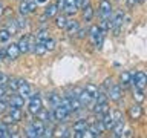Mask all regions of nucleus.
I'll use <instances>...</instances> for the list:
<instances>
[{
  "label": "nucleus",
  "mask_w": 147,
  "mask_h": 138,
  "mask_svg": "<svg viewBox=\"0 0 147 138\" xmlns=\"http://www.w3.org/2000/svg\"><path fill=\"white\" fill-rule=\"evenodd\" d=\"M25 135H26V137H31V138H37V135H35V132H34V129H32V126H31V124L26 127V131H25Z\"/></svg>",
  "instance_id": "obj_40"
},
{
  "label": "nucleus",
  "mask_w": 147,
  "mask_h": 138,
  "mask_svg": "<svg viewBox=\"0 0 147 138\" xmlns=\"http://www.w3.org/2000/svg\"><path fill=\"white\" fill-rule=\"evenodd\" d=\"M35 37H37V41H45L46 39H49V34H48L46 29H41L35 34Z\"/></svg>",
  "instance_id": "obj_35"
},
{
  "label": "nucleus",
  "mask_w": 147,
  "mask_h": 138,
  "mask_svg": "<svg viewBox=\"0 0 147 138\" xmlns=\"http://www.w3.org/2000/svg\"><path fill=\"white\" fill-rule=\"evenodd\" d=\"M101 123H103V126H104L106 131H112V127H113V124H115V120L112 117V114L107 112V114L101 115Z\"/></svg>",
  "instance_id": "obj_13"
},
{
  "label": "nucleus",
  "mask_w": 147,
  "mask_h": 138,
  "mask_svg": "<svg viewBox=\"0 0 147 138\" xmlns=\"http://www.w3.org/2000/svg\"><path fill=\"white\" fill-rule=\"evenodd\" d=\"M87 127H89L87 120H77V121L74 123V135L77 138H81V132L86 131Z\"/></svg>",
  "instance_id": "obj_8"
},
{
  "label": "nucleus",
  "mask_w": 147,
  "mask_h": 138,
  "mask_svg": "<svg viewBox=\"0 0 147 138\" xmlns=\"http://www.w3.org/2000/svg\"><path fill=\"white\" fill-rule=\"evenodd\" d=\"M64 29H66V32L69 35H74V34H77L78 29H80V23H78L77 20H69Z\"/></svg>",
  "instance_id": "obj_17"
},
{
  "label": "nucleus",
  "mask_w": 147,
  "mask_h": 138,
  "mask_svg": "<svg viewBox=\"0 0 147 138\" xmlns=\"http://www.w3.org/2000/svg\"><path fill=\"white\" fill-rule=\"evenodd\" d=\"M77 2V5H78V8H81V5H83V2H84V0H75Z\"/></svg>",
  "instance_id": "obj_50"
},
{
  "label": "nucleus",
  "mask_w": 147,
  "mask_h": 138,
  "mask_svg": "<svg viewBox=\"0 0 147 138\" xmlns=\"http://www.w3.org/2000/svg\"><path fill=\"white\" fill-rule=\"evenodd\" d=\"M132 85L140 89H144L147 86V74L142 71H138L136 74H132Z\"/></svg>",
  "instance_id": "obj_4"
},
{
  "label": "nucleus",
  "mask_w": 147,
  "mask_h": 138,
  "mask_svg": "<svg viewBox=\"0 0 147 138\" xmlns=\"http://www.w3.org/2000/svg\"><path fill=\"white\" fill-rule=\"evenodd\" d=\"M92 17H94V8H92L90 3H89V5H86V6L83 8V18H84L86 22H90Z\"/></svg>",
  "instance_id": "obj_28"
},
{
  "label": "nucleus",
  "mask_w": 147,
  "mask_h": 138,
  "mask_svg": "<svg viewBox=\"0 0 147 138\" xmlns=\"http://www.w3.org/2000/svg\"><path fill=\"white\" fill-rule=\"evenodd\" d=\"M133 100H135L136 103H142V101H144V92H142V89H140V87H135V89H133Z\"/></svg>",
  "instance_id": "obj_30"
},
{
  "label": "nucleus",
  "mask_w": 147,
  "mask_h": 138,
  "mask_svg": "<svg viewBox=\"0 0 147 138\" xmlns=\"http://www.w3.org/2000/svg\"><path fill=\"white\" fill-rule=\"evenodd\" d=\"M142 2H144V0H136V3H142Z\"/></svg>",
  "instance_id": "obj_52"
},
{
  "label": "nucleus",
  "mask_w": 147,
  "mask_h": 138,
  "mask_svg": "<svg viewBox=\"0 0 147 138\" xmlns=\"http://www.w3.org/2000/svg\"><path fill=\"white\" fill-rule=\"evenodd\" d=\"M34 52H35V55H45L46 52H48V49H46L43 41H37V43H34Z\"/></svg>",
  "instance_id": "obj_29"
},
{
  "label": "nucleus",
  "mask_w": 147,
  "mask_h": 138,
  "mask_svg": "<svg viewBox=\"0 0 147 138\" xmlns=\"http://www.w3.org/2000/svg\"><path fill=\"white\" fill-rule=\"evenodd\" d=\"M123 20H124L123 12H117L113 17H110V29H115V31L118 32L119 26L123 25Z\"/></svg>",
  "instance_id": "obj_11"
},
{
  "label": "nucleus",
  "mask_w": 147,
  "mask_h": 138,
  "mask_svg": "<svg viewBox=\"0 0 147 138\" xmlns=\"http://www.w3.org/2000/svg\"><path fill=\"white\" fill-rule=\"evenodd\" d=\"M8 108H9V103H8V101H5V98H2V100H0V114H5Z\"/></svg>",
  "instance_id": "obj_39"
},
{
  "label": "nucleus",
  "mask_w": 147,
  "mask_h": 138,
  "mask_svg": "<svg viewBox=\"0 0 147 138\" xmlns=\"http://www.w3.org/2000/svg\"><path fill=\"white\" fill-rule=\"evenodd\" d=\"M89 34H90V40L92 43H94L96 48H101V45H103V39H104V32L101 31V28L98 25H94L89 29Z\"/></svg>",
  "instance_id": "obj_1"
},
{
  "label": "nucleus",
  "mask_w": 147,
  "mask_h": 138,
  "mask_svg": "<svg viewBox=\"0 0 147 138\" xmlns=\"http://www.w3.org/2000/svg\"><path fill=\"white\" fill-rule=\"evenodd\" d=\"M57 12H58V6H57V3H51L49 6L45 9V17H48V18L55 17V16H57Z\"/></svg>",
  "instance_id": "obj_26"
},
{
  "label": "nucleus",
  "mask_w": 147,
  "mask_h": 138,
  "mask_svg": "<svg viewBox=\"0 0 147 138\" xmlns=\"http://www.w3.org/2000/svg\"><path fill=\"white\" fill-rule=\"evenodd\" d=\"M84 91L87 92V94H90L92 97H96V94H98V87H96L94 83H89V85H86V87H84Z\"/></svg>",
  "instance_id": "obj_34"
},
{
  "label": "nucleus",
  "mask_w": 147,
  "mask_h": 138,
  "mask_svg": "<svg viewBox=\"0 0 147 138\" xmlns=\"http://www.w3.org/2000/svg\"><path fill=\"white\" fill-rule=\"evenodd\" d=\"M35 117H37V120H40V121H43V123H48V121H52L54 120L52 110H48V109H43V108L37 112Z\"/></svg>",
  "instance_id": "obj_10"
},
{
  "label": "nucleus",
  "mask_w": 147,
  "mask_h": 138,
  "mask_svg": "<svg viewBox=\"0 0 147 138\" xmlns=\"http://www.w3.org/2000/svg\"><path fill=\"white\" fill-rule=\"evenodd\" d=\"M9 39H11L9 31L6 29V28H2V29H0V43H8Z\"/></svg>",
  "instance_id": "obj_33"
},
{
  "label": "nucleus",
  "mask_w": 147,
  "mask_h": 138,
  "mask_svg": "<svg viewBox=\"0 0 147 138\" xmlns=\"http://www.w3.org/2000/svg\"><path fill=\"white\" fill-rule=\"evenodd\" d=\"M8 78L9 77H6V75H5V74H2V72H0V86H6V83H8Z\"/></svg>",
  "instance_id": "obj_43"
},
{
  "label": "nucleus",
  "mask_w": 147,
  "mask_h": 138,
  "mask_svg": "<svg viewBox=\"0 0 147 138\" xmlns=\"http://www.w3.org/2000/svg\"><path fill=\"white\" fill-rule=\"evenodd\" d=\"M3 11H5V6H3V3L0 2V16H2V14H3Z\"/></svg>",
  "instance_id": "obj_49"
},
{
  "label": "nucleus",
  "mask_w": 147,
  "mask_h": 138,
  "mask_svg": "<svg viewBox=\"0 0 147 138\" xmlns=\"http://www.w3.org/2000/svg\"><path fill=\"white\" fill-rule=\"evenodd\" d=\"M9 115L16 120V123L17 121H22V118H23V112H22V108H16V106H9Z\"/></svg>",
  "instance_id": "obj_18"
},
{
  "label": "nucleus",
  "mask_w": 147,
  "mask_h": 138,
  "mask_svg": "<svg viewBox=\"0 0 147 138\" xmlns=\"http://www.w3.org/2000/svg\"><path fill=\"white\" fill-rule=\"evenodd\" d=\"M18 94H20L22 97H23V98H29V97H31V94H32V89H31V86L29 85H28V83L26 81H23L22 80V83H20V86H18Z\"/></svg>",
  "instance_id": "obj_15"
},
{
  "label": "nucleus",
  "mask_w": 147,
  "mask_h": 138,
  "mask_svg": "<svg viewBox=\"0 0 147 138\" xmlns=\"http://www.w3.org/2000/svg\"><path fill=\"white\" fill-rule=\"evenodd\" d=\"M67 17L64 16V14H61V16H55V26L58 28V29H64L67 25Z\"/></svg>",
  "instance_id": "obj_25"
},
{
  "label": "nucleus",
  "mask_w": 147,
  "mask_h": 138,
  "mask_svg": "<svg viewBox=\"0 0 147 138\" xmlns=\"http://www.w3.org/2000/svg\"><path fill=\"white\" fill-rule=\"evenodd\" d=\"M5 51H6V58H9V60H17L18 57H20V54H22L17 43H12V45L6 46Z\"/></svg>",
  "instance_id": "obj_7"
},
{
  "label": "nucleus",
  "mask_w": 147,
  "mask_h": 138,
  "mask_svg": "<svg viewBox=\"0 0 147 138\" xmlns=\"http://www.w3.org/2000/svg\"><path fill=\"white\" fill-rule=\"evenodd\" d=\"M5 95H6V94H5V87H3V86H0V100L5 98Z\"/></svg>",
  "instance_id": "obj_48"
},
{
  "label": "nucleus",
  "mask_w": 147,
  "mask_h": 138,
  "mask_svg": "<svg viewBox=\"0 0 147 138\" xmlns=\"http://www.w3.org/2000/svg\"><path fill=\"white\" fill-rule=\"evenodd\" d=\"M52 115H54V120L55 121H66V120L69 118V115H71V110H69L67 108H64V106L58 104L55 106V108H52Z\"/></svg>",
  "instance_id": "obj_2"
},
{
  "label": "nucleus",
  "mask_w": 147,
  "mask_h": 138,
  "mask_svg": "<svg viewBox=\"0 0 147 138\" xmlns=\"http://www.w3.org/2000/svg\"><path fill=\"white\" fill-rule=\"evenodd\" d=\"M64 12L67 14V16H74V14L77 12V9H78V5L75 0H64Z\"/></svg>",
  "instance_id": "obj_12"
},
{
  "label": "nucleus",
  "mask_w": 147,
  "mask_h": 138,
  "mask_svg": "<svg viewBox=\"0 0 147 138\" xmlns=\"http://www.w3.org/2000/svg\"><path fill=\"white\" fill-rule=\"evenodd\" d=\"M20 83H22V80H18V78H8L6 86H8L11 91H17L18 86H20Z\"/></svg>",
  "instance_id": "obj_32"
},
{
  "label": "nucleus",
  "mask_w": 147,
  "mask_h": 138,
  "mask_svg": "<svg viewBox=\"0 0 147 138\" xmlns=\"http://www.w3.org/2000/svg\"><path fill=\"white\" fill-rule=\"evenodd\" d=\"M43 43H45V46H46V49H48V51H52V49H55V45H57V43H55V40L52 39V37L46 39V40L43 41Z\"/></svg>",
  "instance_id": "obj_37"
},
{
  "label": "nucleus",
  "mask_w": 147,
  "mask_h": 138,
  "mask_svg": "<svg viewBox=\"0 0 147 138\" xmlns=\"http://www.w3.org/2000/svg\"><path fill=\"white\" fill-rule=\"evenodd\" d=\"M98 14L101 16V18H110L112 17V5H110L109 0H101Z\"/></svg>",
  "instance_id": "obj_6"
},
{
  "label": "nucleus",
  "mask_w": 147,
  "mask_h": 138,
  "mask_svg": "<svg viewBox=\"0 0 147 138\" xmlns=\"http://www.w3.org/2000/svg\"><path fill=\"white\" fill-rule=\"evenodd\" d=\"M94 112L96 115H104L109 112V104L107 103H95V108H94Z\"/></svg>",
  "instance_id": "obj_24"
},
{
  "label": "nucleus",
  "mask_w": 147,
  "mask_h": 138,
  "mask_svg": "<svg viewBox=\"0 0 147 138\" xmlns=\"http://www.w3.org/2000/svg\"><path fill=\"white\" fill-rule=\"evenodd\" d=\"M48 101L52 108H55V106H58L60 101H61V95L55 94V92H51V94H48Z\"/></svg>",
  "instance_id": "obj_27"
},
{
  "label": "nucleus",
  "mask_w": 147,
  "mask_h": 138,
  "mask_svg": "<svg viewBox=\"0 0 147 138\" xmlns=\"http://www.w3.org/2000/svg\"><path fill=\"white\" fill-rule=\"evenodd\" d=\"M2 121L5 123V124H8V126H9V124H14V123H16V120H14L12 117H11V115H5V117H3V120H2Z\"/></svg>",
  "instance_id": "obj_41"
},
{
  "label": "nucleus",
  "mask_w": 147,
  "mask_h": 138,
  "mask_svg": "<svg viewBox=\"0 0 147 138\" xmlns=\"http://www.w3.org/2000/svg\"><path fill=\"white\" fill-rule=\"evenodd\" d=\"M18 48H20V52H29L31 51V46H34V45H31V37H22L20 41H18Z\"/></svg>",
  "instance_id": "obj_14"
},
{
  "label": "nucleus",
  "mask_w": 147,
  "mask_h": 138,
  "mask_svg": "<svg viewBox=\"0 0 147 138\" xmlns=\"http://www.w3.org/2000/svg\"><path fill=\"white\" fill-rule=\"evenodd\" d=\"M86 34H87L86 29H78V31H77V37H78V39H84Z\"/></svg>",
  "instance_id": "obj_44"
},
{
  "label": "nucleus",
  "mask_w": 147,
  "mask_h": 138,
  "mask_svg": "<svg viewBox=\"0 0 147 138\" xmlns=\"http://www.w3.org/2000/svg\"><path fill=\"white\" fill-rule=\"evenodd\" d=\"M78 100H80V103H81V106H89L90 103H92V100H94V97H92L90 94H87V92L83 89L81 91V94H80V97H78Z\"/></svg>",
  "instance_id": "obj_23"
},
{
  "label": "nucleus",
  "mask_w": 147,
  "mask_h": 138,
  "mask_svg": "<svg viewBox=\"0 0 147 138\" xmlns=\"http://www.w3.org/2000/svg\"><path fill=\"white\" fill-rule=\"evenodd\" d=\"M43 108V103H41V97L40 94H31L29 97V104H28V109L32 115H37V112Z\"/></svg>",
  "instance_id": "obj_3"
},
{
  "label": "nucleus",
  "mask_w": 147,
  "mask_h": 138,
  "mask_svg": "<svg viewBox=\"0 0 147 138\" xmlns=\"http://www.w3.org/2000/svg\"><path fill=\"white\" fill-rule=\"evenodd\" d=\"M37 3L35 0H22L20 5H18V11H20L22 16H26L29 12H34L37 9Z\"/></svg>",
  "instance_id": "obj_5"
},
{
  "label": "nucleus",
  "mask_w": 147,
  "mask_h": 138,
  "mask_svg": "<svg viewBox=\"0 0 147 138\" xmlns=\"http://www.w3.org/2000/svg\"><path fill=\"white\" fill-rule=\"evenodd\" d=\"M107 97L112 101H119V98H121V86L119 85H112L107 89Z\"/></svg>",
  "instance_id": "obj_9"
},
{
  "label": "nucleus",
  "mask_w": 147,
  "mask_h": 138,
  "mask_svg": "<svg viewBox=\"0 0 147 138\" xmlns=\"http://www.w3.org/2000/svg\"><path fill=\"white\" fill-rule=\"evenodd\" d=\"M129 115H130V118H133V120L141 118V115H142L141 106L140 104H133L132 108H129Z\"/></svg>",
  "instance_id": "obj_19"
},
{
  "label": "nucleus",
  "mask_w": 147,
  "mask_h": 138,
  "mask_svg": "<svg viewBox=\"0 0 147 138\" xmlns=\"http://www.w3.org/2000/svg\"><path fill=\"white\" fill-rule=\"evenodd\" d=\"M119 81H121V87H126V86H129L132 83V74L130 72H127V71H124V72H121V75H119Z\"/></svg>",
  "instance_id": "obj_22"
},
{
  "label": "nucleus",
  "mask_w": 147,
  "mask_h": 138,
  "mask_svg": "<svg viewBox=\"0 0 147 138\" xmlns=\"http://www.w3.org/2000/svg\"><path fill=\"white\" fill-rule=\"evenodd\" d=\"M31 126H32V129H34V132H35L37 137H43V132H45V123L43 121L35 120V121L31 123Z\"/></svg>",
  "instance_id": "obj_16"
},
{
  "label": "nucleus",
  "mask_w": 147,
  "mask_h": 138,
  "mask_svg": "<svg viewBox=\"0 0 147 138\" xmlns=\"http://www.w3.org/2000/svg\"><path fill=\"white\" fill-rule=\"evenodd\" d=\"M112 85H113V83H112V78H106V80H104V85H103V86L106 87V89H109V87L112 86Z\"/></svg>",
  "instance_id": "obj_45"
},
{
  "label": "nucleus",
  "mask_w": 147,
  "mask_h": 138,
  "mask_svg": "<svg viewBox=\"0 0 147 138\" xmlns=\"http://www.w3.org/2000/svg\"><path fill=\"white\" fill-rule=\"evenodd\" d=\"M95 100H96V103H107L109 97H107V94H104V92H100V91H98V94H96Z\"/></svg>",
  "instance_id": "obj_36"
},
{
  "label": "nucleus",
  "mask_w": 147,
  "mask_h": 138,
  "mask_svg": "<svg viewBox=\"0 0 147 138\" xmlns=\"http://www.w3.org/2000/svg\"><path fill=\"white\" fill-rule=\"evenodd\" d=\"M35 2H37V3H46L48 0H35Z\"/></svg>",
  "instance_id": "obj_51"
},
{
  "label": "nucleus",
  "mask_w": 147,
  "mask_h": 138,
  "mask_svg": "<svg viewBox=\"0 0 147 138\" xmlns=\"http://www.w3.org/2000/svg\"><path fill=\"white\" fill-rule=\"evenodd\" d=\"M112 117H113V120H115V121H119V120H124V118H123V114L119 112V110H115V112H112Z\"/></svg>",
  "instance_id": "obj_42"
},
{
  "label": "nucleus",
  "mask_w": 147,
  "mask_h": 138,
  "mask_svg": "<svg viewBox=\"0 0 147 138\" xmlns=\"http://www.w3.org/2000/svg\"><path fill=\"white\" fill-rule=\"evenodd\" d=\"M5 55H6V51H5L3 48H0V62L3 60V57H5Z\"/></svg>",
  "instance_id": "obj_47"
},
{
  "label": "nucleus",
  "mask_w": 147,
  "mask_h": 138,
  "mask_svg": "<svg viewBox=\"0 0 147 138\" xmlns=\"http://www.w3.org/2000/svg\"><path fill=\"white\" fill-rule=\"evenodd\" d=\"M112 131H113V137H123V133H124V132H123V131H124V120L115 121Z\"/></svg>",
  "instance_id": "obj_21"
},
{
  "label": "nucleus",
  "mask_w": 147,
  "mask_h": 138,
  "mask_svg": "<svg viewBox=\"0 0 147 138\" xmlns=\"http://www.w3.org/2000/svg\"><path fill=\"white\" fill-rule=\"evenodd\" d=\"M9 106H16V108H23L25 106V98L18 94V95H12L9 98Z\"/></svg>",
  "instance_id": "obj_20"
},
{
  "label": "nucleus",
  "mask_w": 147,
  "mask_h": 138,
  "mask_svg": "<svg viewBox=\"0 0 147 138\" xmlns=\"http://www.w3.org/2000/svg\"><path fill=\"white\" fill-rule=\"evenodd\" d=\"M126 3H127L129 8H133V6L136 5V0H126Z\"/></svg>",
  "instance_id": "obj_46"
},
{
  "label": "nucleus",
  "mask_w": 147,
  "mask_h": 138,
  "mask_svg": "<svg viewBox=\"0 0 147 138\" xmlns=\"http://www.w3.org/2000/svg\"><path fill=\"white\" fill-rule=\"evenodd\" d=\"M6 29L9 31V34H11V35H14V34H16V32L18 31V26H17V20H14V18H11V20H8Z\"/></svg>",
  "instance_id": "obj_31"
},
{
  "label": "nucleus",
  "mask_w": 147,
  "mask_h": 138,
  "mask_svg": "<svg viewBox=\"0 0 147 138\" xmlns=\"http://www.w3.org/2000/svg\"><path fill=\"white\" fill-rule=\"evenodd\" d=\"M17 26H18V31L28 26V23H26V18H25V16H22V17L18 18V20H17Z\"/></svg>",
  "instance_id": "obj_38"
}]
</instances>
